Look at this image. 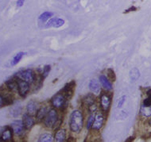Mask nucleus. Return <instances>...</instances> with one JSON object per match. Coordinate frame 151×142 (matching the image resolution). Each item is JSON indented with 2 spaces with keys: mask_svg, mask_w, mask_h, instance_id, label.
Returning <instances> with one entry per match:
<instances>
[{
  "mask_svg": "<svg viewBox=\"0 0 151 142\" xmlns=\"http://www.w3.org/2000/svg\"><path fill=\"white\" fill-rule=\"evenodd\" d=\"M107 75H108V79L110 80V81H111V82L115 81V80H116V75H115L114 70L111 69V68H109V69L107 70Z\"/></svg>",
  "mask_w": 151,
  "mask_h": 142,
  "instance_id": "393cba45",
  "label": "nucleus"
},
{
  "mask_svg": "<svg viewBox=\"0 0 151 142\" xmlns=\"http://www.w3.org/2000/svg\"><path fill=\"white\" fill-rule=\"evenodd\" d=\"M147 94H148V95H149V96H151V90H149L148 92H147Z\"/></svg>",
  "mask_w": 151,
  "mask_h": 142,
  "instance_id": "473e14b6",
  "label": "nucleus"
},
{
  "mask_svg": "<svg viewBox=\"0 0 151 142\" xmlns=\"http://www.w3.org/2000/svg\"><path fill=\"white\" fill-rule=\"evenodd\" d=\"M140 114L142 115V116L146 117V118L150 117L151 116V106H145V105H142V106H141Z\"/></svg>",
  "mask_w": 151,
  "mask_h": 142,
  "instance_id": "412c9836",
  "label": "nucleus"
},
{
  "mask_svg": "<svg viewBox=\"0 0 151 142\" xmlns=\"http://www.w3.org/2000/svg\"><path fill=\"white\" fill-rule=\"evenodd\" d=\"M26 110H27V114L34 116L37 112V103L34 101H30L26 105Z\"/></svg>",
  "mask_w": 151,
  "mask_h": 142,
  "instance_id": "f8f14e48",
  "label": "nucleus"
},
{
  "mask_svg": "<svg viewBox=\"0 0 151 142\" xmlns=\"http://www.w3.org/2000/svg\"><path fill=\"white\" fill-rule=\"evenodd\" d=\"M65 138H66V132L65 129H60L57 130L56 133H55L54 139L56 141L58 142H62L65 141Z\"/></svg>",
  "mask_w": 151,
  "mask_h": 142,
  "instance_id": "2eb2a0df",
  "label": "nucleus"
},
{
  "mask_svg": "<svg viewBox=\"0 0 151 142\" xmlns=\"http://www.w3.org/2000/svg\"><path fill=\"white\" fill-rule=\"evenodd\" d=\"M149 124H150V126H151V119H150V121H149Z\"/></svg>",
  "mask_w": 151,
  "mask_h": 142,
  "instance_id": "72a5a7b5",
  "label": "nucleus"
},
{
  "mask_svg": "<svg viewBox=\"0 0 151 142\" xmlns=\"http://www.w3.org/2000/svg\"><path fill=\"white\" fill-rule=\"evenodd\" d=\"M16 77L25 80L29 83H34L35 80V75H34L33 70L31 69H26L19 72L18 74H16Z\"/></svg>",
  "mask_w": 151,
  "mask_h": 142,
  "instance_id": "20e7f679",
  "label": "nucleus"
},
{
  "mask_svg": "<svg viewBox=\"0 0 151 142\" xmlns=\"http://www.w3.org/2000/svg\"><path fill=\"white\" fill-rule=\"evenodd\" d=\"M26 54V52H18L17 54L13 57V59L11 60V66H15L18 64V63L20 62V60L22 59V57H23L24 55Z\"/></svg>",
  "mask_w": 151,
  "mask_h": 142,
  "instance_id": "4be33fe9",
  "label": "nucleus"
},
{
  "mask_svg": "<svg viewBox=\"0 0 151 142\" xmlns=\"http://www.w3.org/2000/svg\"><path fill=\"white\" fill-rule=\"evenodd\" d=\"M53 15V14L51 13V12H49V11H45L44 13H42L41 15L38 17V19H39L41 22H45L46 20H48L49 18H50Z\"/></svg>",
  "mask_w": 151,
  "mask_h": 142,
  "instance_id": "b1692460",
  "label": "nucleus"
},
{
  "mask_svg": "<svg viewBox=\"0 0 151 142\" xmlns=\"http://www.w3.org/2000/svg\"><path fill=\"white\" fill-rule=\"evenodd\" d=\"M99 80H100V83H101L102 86L107 89L108 90H111L112 89V85L111 83L110 82L109 79H107L105 75H100L99 76Z\"/></svg>",
  "mask_w": 151,
  "mask_h": 142,
  "instance_id": "6ab92c4d",
  "label": "nucleus"
},
{
  "mask_svg": "<svg viewBox=\"0 0 151 142\" xmlns=\"http://www.w3.org/2000/svg\"><path fill=\"white\" fill-rule=\"evenodd\" d=\"M47 114V109L45 106H42L37 110V112L36 114V118L38 121H42V119L45 118V117Z\"/></svg>",
  "mask_w": 151,
  "mask_h": 142,
  "instance_id": "aec40b11",
  "label": "nucleus"
},
{
  "mask_svg": "<svg viewBox=\"0 0 151 142\" xmlns=\"http://www.w3.org/2000/svg\"><path fill=\"white\" fill-rule=\"evenodd\" d=\"M11 127L12 130H13L14 133L17 135V136H21V135L23 134L25 126H24L22 121H20V120L14 121L11 123Z\"/></svg>",
  "mask_w": 151,
  "mask_h": 142,
  "instance_id": "423d86ee",
  "label": "nucleus"
},
{
  "mask_svg": "<svg viewBox=\"0 0 151 142\" xmlns=\"http://www.w3.org/2000/svg\"><path fill=\"white\" fill-rule=\"evenodd\" d=\"M17 83H18V92L21 97H26L29 90V84L28 82L16 77Z\"/></svg>",
  "mask_w": 151,
  "mask_h": 142,
  "instance_id": "39448f33",
  "label": "nucleus"
},
{
  "mask_svg": "<svg viewBox=\"0 0 151 142\" xmlns=\"http://www.w3.org/2000/svg\"><path fill=\"white\" fill-rule=\"evenodd\" d=\"M104 116L102 114H98L95 117V121H94L93 126H92V129L94 130H99L102 128L103 124H104Z\"/></svg>",
  "mask_w": 151,
  "mask_h": 142,
  "instance_id": "ddd939ff",
  "label": "nucleus"
},
{
  "mask_svg": "<svg viewBox=\"0 0 151 142\" xmlns=\"http://www.w3.org/2000/svg\"><path fill=\"white\" fill-rule=\"evenodd\" d=\"M65 20L60 18H52L47 22L46 27H55L60 28L65 24Z\"/></svg>",
  "mask_w": 151,
  "mask_h": 142,
  "instance_id": "9d476101",
  "label": "nucleus"
},
{
  "mask_svg": "<svg viewBox=\"0 0 151 142\" xmlns=\"http://www.w3.org/2000/svg\"><path fill=\"white\" fill-rule=\"evenodd\" d=\"M83 114L80 110H74L71 114L70 121H69V127L73 133H78L83 129Z\"/></svg>",
  "mask_w": 151,
  "mask_h": 142,
  "instance_id": "f257e3e1",
  "label": "nucleus"
},
{
  "mask_svg": "<svg viewBox=\"0 0 151 142\" xmlns=\"http://www.w3.org/2000/svg\"><path fill=\"white\" fill-rule=\"evenodd\" d=\"M125 96H122V98H120L119 101V103H118V107H119V108H121V107H122L123 103H124V102H125Z\"/></svg>",
  "mask_w": 151,
  "mask_h": 142,
  "instance_id": "cd10ccee",
  "label": "nucleus"
},
{
  "mask_svg": "<svg viewBox=\"0 0 151 142\" xmlns=\"http://www.w3.org/2000/svg\"><path fill=\"white\" fill-rule=\"evenodd\" d=\"M50 70H51V67H50V65H46V66H45L44 69H43V72L42 74V79L44 80L45 78H46L49 75V73L50 72Z\"/></svg>",
  "mask_w": 151,
  "mask_h": 142,
  "instance_id": "bb28decb",
  "label": "nucleus"
},
{
  "mask_svg": "<svg viewBox=\"0 0 151 142\" xmlns=\"http://www.w3.org/2000/svg\"><path fill=\"white\" fill-rule=\"evenodd\" d=\"M143 105L145 106H151V96H149L143 102Z\"/></svg>",
  "mask_w": 151,
  "mask_h": 142,
  "instance_id": "c85d7f7f",
  "label": "nucleus"
},
{
  "mask_svg": "<svg viewBox=\"0 0 151 142\" xmlns=\"http://www.w3.org/2000/svg\"><path fill=\"white\" fill-rule=\"evenodd\" d=\"M133 140H134V137H129L126 141H133Z\"/></svg>",
  "mask_w": 151,
  "mask_h": 142,
  "instance_id": "2f4dec72",
  "label": "nucleus"
},
{
  "mask_svg": "<svg viewBox=\"0 0 151 142\" xmlns=\"http://www.w3.org/2000/svg\"><path fill=\"white\" fill-rule=\"evenodd\" d=\"M51 103L55 108H64L66 106V97L61 93L56 94L51 99Z\"/></svg>",
  "mask_w": 151,
  "mask_h": 142,
  "instance_id": "7ed1b4c3",
  "label": "nucleus"
},
{
  "mask_svg": "<svg viewBox=\"0 0 151 142\" xmlns=\"http://www.w3.org/2000/svg\"><path fill=\"white\" fill-rule=\"evenodd\" d=\"M24 2H25V0H18L17 3H16V5H17L18 7H21L24 5Z\"/></svg>",
  "mask_w": 151,
  "mask_h": 142,
  "instance_id": "7c9ffc66",
  "label": "nucleus"
},
{
  "mask_svg": "<svg viewBox=\"0 0 151 142\" xmlns=\"http://www.w3.org/2000/svg\"><path fill=\"white\" fill-rule=\"evenodd\" d=\"M13 103V98L10 95H3L0 94V108Z\"/></svg>",
  "mask_w": 151,
  "mask_h": 142,
  "instance_id": "4468645a",
  "label": "nucleus"
},
{
  "mask_svg": "<svg viewBox=\"0 0 151 142\" xmlns=\"http://www.w3.org/2000/svg\"><path fill=\"white\" fill-rule=\"evenodd\" d=\"M95 103H96V98L91 94H89L83 98V103L88 107L93 106L95 105Z\"/></svg>",
  "mask_w": 151,
  "mask_h": 142,
  "instance_id": "f3484780",
  "label": "nucleus"
},
{
  "mask_svg": "<svg viewBox=\"0 0 151 142\" xmlns=\"http://www.w3.org/2000/svg\"><path fill=\"white\" fill-rule=\"evenodd\" d=\"M45 125L47 127H52L58 120V112L54 109H51L48 113L46 116L45 117Z\"/></svg>",
  "mask_w": 151,
  "mask_h": 142,
  "instance_id": "f03ea898",
  "label": "nucleus"
},
{
  "mask_svg": "<svg viewBox=\"0 0 151 142\" xmlns=\"http://www.w3.org/2000/svg\"><path fill=\"white\" fill-rule=\"evenodd\" d=\"M111 102V98L108 94H102V95L100 96V105H101L102 110L104 112H107L109 110Z\"/></svg>",
  "mask_w": 151,
  "mask_h": 142,
  "instance_id": "0eeeda50",
  "label": "nucleus"
},
{
  "mask_svg": "<svg viewBox=\"0 0 151 142\" xmlns=\"http://www.w3.org/2000/svg\"><path fill=\"white\" fill-rule=\"evenodd\" d=\"M53 141V137L50 133H44L41 135L38 141L40 142H51Z\"/></svg>",
  "mask_w": 151,
  "mask_h": 142,
  "instance_id": "5701e85b",
  "label": "nucleus"
},
{
  "mask_svg": "<svg viewBox=\"0 0 151 142\" xmlns=\"http://www.w3.org/2000/svg\"><path fill=\"white\" fill-rule=\"evenodd\" d=\"M94 121H95V116H94V114H91L90 116H89L88 119V121H87V129H90L93 126Z\"/></svg>",
  "mask_w": 151,
  "mask_h": 142,
  "instance_id": "a878e982",
  "label": "nucleus"
},
{
  "mask_svg": "<svg viewBox=\"0 0 151 142\" xmlns=\"http://www.w3.org/2000/svg\"><path fill=\"white\" fill-rule=\"evenodd\" d=\"M89 88L94 94H99L100 91V87H99V82L96 80H91L89 83Z\"/></svg>",
  "mask_w": 151,
  "mask_h": 142,
  "instance_id": "a211bd4d",
  "label": "nucleus"
},
{
  "mask_svg": "<svg viewBox=\"0 0 151 142\" xmlns=\"http://www.w3.org/2000/svg\"><path fill=\"white\" fill-rule=\"evenodd\" d=\"M6 87L11 91H17L18 90V83H17L16 78L7 80L6 82Z\"/></svg>",
  "mask_w": 151,
  "mask_h": 142,
  "instance_id": "dca6fc26",
  "label": "nucleus"
},
{
  "mask_svg": "<svg viewBox=\"0 0 151 142\" xmlns=\"http://www.w3.org/2000/svg\"><path fill=\"white\" fill-rule=\"evenodd\" d=\"M22 122H23L25 129H30L34 126V119L31 115L25 114L22 117Z\"/></svg>",
  "mask_w": 151,
  "mask_h": 142,
  "instance_id": "9b49d317",
  "label": "nucleus"
},
{
  "mask_svg": "<svg viewBox=\"0 0 151 142\" xmlns=\"http://www.w3.org/2000/svg\"><path fill=\"white\" fill-rule=\"evenodd\" d=\"M76 83L74 81H72L71 83H67L66 85L64 87L62 90H61V93L66 97V98H70L72 97L73 94V90H74V87H75Z\"/></svg>",
  "mask_w": 151,
  "mask_h": 142,
  "instance_id": "1a4fd4ad",
  "label": "nucleus"
},
{
  "mask_svg": "<svg viewBox=\"0 0 151 142\" xmlns=\"http://www.w3.org/2000/svg\"><path fill=\"white\" fill-rule=\"evenodd\" d=\"M136 10H137V8L135 7V6H130L129 9H127V10H126L125 11H124V14H127V13H129V12H132V11H135Z\"/></svg>",
  "mask_w": 151,
  "mask_h": 142,
  "instance_id": "c756f323",
  "label": "nucleus"
},
{
  "mask_svg": "<svg viewBox=\"0 0 151 142\" xmlns=\"http://www.w3.org/2000/svg\"><path fill=\"white\" fill-rule=\"evenodd\" d=\"M14 132L11 127H6L0 133V141H11L13 139Z\"/></svg>",
  "mask_w": 151,
  "mask_h": 142,
  "instance_id": "6e6552de",
  "label": "nucleus"
}]
</instances>
